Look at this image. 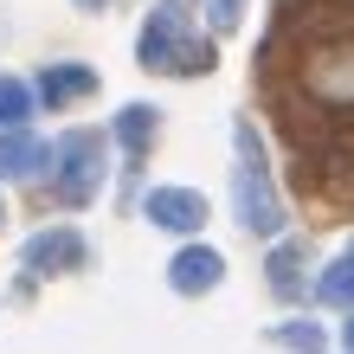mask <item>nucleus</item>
I'll use <instances>...</instances> for the list:
<instances>
[{"instance_id": "8", "label": "nucleus", "mask_w": 354, "mask_h": 354, "mask_svg": "<svg viewBox=\"0 0 354 354\" xmlns=\"http://www.w3.org/2000/svg\"><path fill=\"white\" fill-rule=\"evenodd\" d=\"M46 161H52V149H46L39 136H26V129H0V174H7V180H32Z\"/></svg>"}, {"instance_id": "12", "label": "nucleus", "mask_w": 354, "mask_h": 354, "mask_svg": "<svg viewBox=\"0 0 354 354\" xmlns=\"http://www.w3.org/2000/svg\"><path fill=\"white\" fill-rule=\"evenodd\" d=\"M26 116H32V91L19 77H0V129H19Z\"/></svg>"}, {"instance_id": "5", "label": "nucleus", "mask_w": 354, "mask_h": 354, "mask_svg": "<svg viewBox=\"0 0 354 354\" xmlns=\"http://www.w3.org/2000/svg\"><path fill=\"white\" fill-rule=\"evenodd\" d=\"M142 213H149L161 232H200L206 225V200L194 187H155L149 200H142Z\"/></svg>"}, {"instance_id": "2", "label": "nucleus", "mask_w": 354, "mask_h": 354, "mask_svg": "<svg viewBox=\"0 0 354 354\" xmlns=\"http://www.w3.org/2000/svg\"><path fill=\"white\" fill-rule=\"evenodd\" d=\"M136 52H142V65H149V71H168V77H200V71H213V46L194 32V19H187L180 0H161V7L149 13Z\"/></svg>"}, {"instance_id": "18", "label": "nucleus", "mask_w": 354, "mask_h": 354, "mask_svg": "<svg viewBox=\"0 0 354 354\" xmlns=\"http://www.w3.org/2000/svg\"><path fill=\"white\" fill-rule=\"evenodd\" d=\"M0 219H7V213H0Z\"/></svg>"}, {"instance_id": "11", "label": "nucleus", "mask_w": 354, "mask_h": 354, "mask_svg": "<svg viewBox=\"0 0 354 354\" xmlns=\"http://www.w3.org/2000/svg\"><path fill=\"white\" fill-rule=\"evenodd\" d=\"M316 297H322V303H335V309H354V252H348L342 264H328V270H322Z\"/></svg>"}, {"instance_id": "7", "label": "nucleus", "mask_w": 354, "mask_h": 354, "mask_svg": "<svg viewBox=\"0 0 354 354\" xmlns=\"http://www.w3.org/2000/svg\"><path fill=\"white\" fill-rule=\"evenodd\" d=\"M225 277V258L213 252V245H187V252L168 264V283L180 290V297H200V290H213Z\"/></svg>"}, {"instance_id": "17", "label": "nucleus", "mask_w": 354, "mask_h": 354, "mask_svg": "<svg viewBox=\"0 0 354 354\" xmlns=\"http://www.w3.org/2000/svg\"><path fill=\"white\" fill-rule=\"evenodd\" d=\"M84 7H97V0H84Z\"/></svg>"}, {"instance_id": "4", "label": "nucleus", "mask_w": 354, "mask_h": 354, "mask_svg": "<svg viewBox=\"0 0 354 354\" xmlns=\"http://www.w3.org/2000/svg\"><path fill=\"white\" fill-rule=\"evenodd\" d=\"M52 187H58V200L65 206H84L97 187H103V136L97 129H71V136H58V149H52Z\"/></svg>"}, {"instance_id": "3", "label": "nucleus", "mask_w": 354, "mask_h": 354, "mask_svg": "<svg viewBox=\"0 0 354 354\" xmlns=\"http://www.w3.org/2000/svg\"><path fill=\"white\" fill-rule=\"evenodd\" d=\"M232 149H239V168H232V206H239V225L258 239H277L283 232V200L270 187L264 168V149H258V129L252 122H232Z\"/></svg>"}, {"instance_id": "10", "label": "nucleus", "mask_w": 354, "mask_h": 354, "mask_svg": "<svg viewBox=\"0 0 354 354\" xmlns=\"http://www.w3.org/2000/svg\"><path fill=\"white\" fill-rule=\"evenodd\" d=\"M116 142H122L129 155H142V149L155 142V110H149V103H129V110L116 116Z\"/></svg>"}, {"instance_id": "6", "label": "nucleus", "mask_w": 354, "mask_h": 354, "mask_svg": "<svg viewBox=\"0 0 354 354\" xmlns=\"http://www.w3.org/2000/svg\"><path fill=\"white\" fill-rule=\"evenodd\" d=\"M77 264H84V232H71V225H52V232H39L26 245V270H39V277L77 270Z\"/></svg>"}, {"instance_id": "15", "label": "nucleus", "mask_w": 354, "mask_h": 354, "mask_svg": "<svg viewBox=\"0 0 354 354\" xmlns=\"http://www.w3.org/2000/svg\"><path fill=\"white\" fill-rule=\"evenodd\" d=\"M206 13H213V26H219V32H232V26H239V13H245V0H206Z\"/></svg>"}, {"instance_id": "16", "label": "nucleus", "mask_w": 354, "mask_h": 354, "mask_svg": "<svg viewBox=\"0 0 354 354\" xmlns=\"http://www.w3.org/2000/svg\"><path fill=\"white\" fill-rule=\"evenodd\" d=\"M342 335H348V348H354V322H348V328H342Z\"/></svg>"}, {"instance_id": "13", "label": "nucleus", "mask_w": 354, "mask_h": 354, "mask_svg": "<svg viewBox=\"0 0 354 354\" xmlns=\"http://www.w3.org/2000/svg\"><path fill=\"white\" fill-rule=\"evenodd\" d=\"M297 270H303V252L297 245H277V252H270V290H277V297H297Z\"/></svg>"}, {"instance_id": "9", "label": "nucleus", "mask_w": 354, "mask_h": 354, "mask_svg": "<svg viewBox=\"0 0 354 354\" xmlns=\"http://www.w3.org/2000/svg\"><path fill=\"white\" fill-rule=\"evenodd\" d=\"M91 91H97V71L91 65H46V77H39V97H46L52 110H58V103L91 97Z\"/></svg>"}, {"instance_id": "1", "label": "nucleus", "mask_w": 354, "mask_h": 354, "mask_svg": "<svg viewBox=\"0 0 354 354\" xmlns=\"http://www.w3.org/2000/svg\"><path fill=\"white\" fill-rule=\"evenodd\" d=\"M303 97L322 116L354 110V19L309 32V46H303Z\"/></svg>"}, {"instance_id": "14", "label": "nucleus", "mask_w": 354, "mask_h": 354, "mask_svg": "<svg viewBox=\"0 0 354 354\" xmlns=\"http://www.w3.org/2000/svg\"><path fill=\"white\" fill-rule=\"evenodd\" d=\"M277 342L297 354H322V328H277Z\"/></svg>"}]
</instances>
